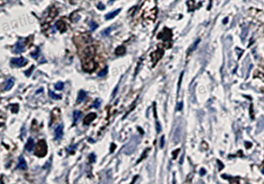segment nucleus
I'll list each match as a JSON object with an SVG mask.
<instances>
[{
	"mask_svg": "<svg viewBox=\"0 0 264 184\" xmlns=\"http://www.w3.org/2000/svg\"><path fill=\"white\" fill-rule=\"evenodd\" d=\"M47 145L46 141L44 140L39 141L36 146L35 155H37L38 157H43L47 155Z\"/></svg>",
	"mask_w": 264,
	"mask_h": 184,
	"instance_id": "f257e3e1",
	"label": "nucleus"
},
{
	"mask_svg": "<svg viewBox=\"0 0 264 184\" xmlns=\"http://www.w3.org/2000/svg\"><path fill=\"white\" fill-rule=\"evenodd\" d=\"M82 68L83 69L87 72H91L95 70L96 68V64L94 62L92 59L90 57H86L85 60H83V63H82Z\"/></svg>",
	"mask_w": 264,
	"mask_h": 184,
	"instance_id": "f03ea898",
	"label": "nucleus"
},
{
	"mask_svg": "<svg viewBox=\"0 0 264 184\" xmlns=\"http://www.w3.org/2000/svg\"><path fill=\"white\" fill-rule=\"evenodd\" d=\"M24 50H25V41L23 39H20L14 46L13 52L14 54H19L23 53Z\"/></svg>",
	"mask_w": 264,
	"mask_h": 184,
	"instance_id": "7ed1b4c3",
	"label": "nucleus"
},
{
	"mask_svg": "<svg viewBox=\"0 0 264 184\" xmlns=\"http://www.w3.org/2000/svg\"><path fill=\"white\" fill-rule=\"evenodd\" d=\"M10 63H11V65L15 66L16 68H22L27 64V60L23 56L19 57V58H13L10 61Z\"/></svg>",
	"mask_w": 264,
	"mask_h": 184,
	"instance_id": "20e7f679",
	"label": "nucleus"
},
{
	"mask_svg": "<svg viewBox=\"0 0 264 184\" xmlns=\"http://www.w3.org/2000/svg\"><path fill=\"white\" fill-rule=\"evenodd\" d=\"M63 128L64 125L62 124H60L58 125L55 128V131H54V139L58 141L61 138L63 137Z\"/></svg>",
	"mask_w": 264,
	"mask_h": 184,
	"instance_id": "39448f33",
	"label": "nucleus"
},
{
	"mask_svg": "<svg viewBox=\"0 0 264 184\" xmlns=\"http://www.w3.org/2000/svg\"><path fill=\"white\" fill-rule=\"evenodd\" d=\"M139 141H140V139H139V138H138L137 136H136V137L135 136V140H134V142H133V144L132 143L133 141H132V140H131V142H129V145H128V146H130L131 147L126 148L125 153H126V154H131V153H133V151H134V149H135V148L136 147V146H137V144Z\"/></svg>",
	"mask_w": 264,
	"mask_h": 184,
	"instance_id": "423d86ee",
	"label": "nucleus"
},
{
	"mask_svg": "<svg viewBox=\"0 0 264 184\" xmlns=\"http://www.w3.org/2000/svg\"><path fill=\"white\" fill-rule=\"evenodd\" d=\"M96 118H97V115H96L95 113L93 112L90 113V114H88V115L85 118V119H84V124L88 125L91 123Z\"/></svg>",
	"mask_w": 264,
	"mask_h": 184,
	"instance_id": "0eeeda50",
	"label": "nucleus"
},
{
	"mask_svg": "<svg viewBox=\"0 0 264 184\" xmlns=\"http://www.w3.org/2000/svg\"><path fill=\"white\" fill-rule=\"evenodd\" d=\"M34 146H35V143H34V139L31 137L29 138L28 140H27V144H26V146H25L26 150H27V152L30 153V152H32V151L34 150Z\"/></svg>",
	"mask_w": 264,
	"mask_h": 184,
	"instance_id": "6e6552de",
	"label": "nucleus"
},
{
	"mask_svg": "<svg viewBox=\"0 0 264 184\" xmlns=\"http://www.w3.org/2000/svg\"><path fill=\"white\" fill-rule=\"evenodd\" d=\"M13 85H14V79L13 78L8 79V80L4 83L3 91H9L12 88H13Z\"/></svg>",
	"mask_w": 264,
	"mask_h": 184,
	"instance_id": "1a4fd4ad",
	"label": "nucleus"
},
{
	"mask_svg": "<svg viewBox=\"0 0 264 184\" xmlns=\"http://www.w3.org/2000/svg\"><path fill=\"white\" fill-rule=\"evenodd\" d=\"M56 26L57 28V29H59L61 33H64V32L66 31V29H67V27H66V24L64 23V22L62 20H58L56 23Z\"/></svg>",
	"mask_w": 264,
	"mask_h": 184,
	"instance_id": "9d476101",
	"label": "nucleus"
},
{
	"mask_svg": "<svg viewBox=\"0 0 264 184\" xmlns=\"http://www.w3.org/2000/svg\"><path fill=\"white\" fill-rule=\"evenodd\" d=\"M17 168L21 169H23V170H26V169H27V162H26L25 160L23 159V156H20V159H19V164H18V166H17Z\"/></svg>",
	"mask_w": 264,
	"mask_h": 184,
	"instance_id": "9b49d317",
	"label": "nucleus"
},
{
	"mask_svg": "<svg viewBox=\"0 0 264 184\" xmlns=\"http://www.w3.org/2000/svg\"><path fill=\"white\" fill-rule=\"evenodd\" d=\"M86 96H87V92L85 91L84 90H81L78 93L77 98V103H81L82 101L85 99Z\"/></svg>",
	"mask_w": 264,
	"mask_h": 184,
	"instance_id": "f8f14e48",
	"label": "nucleus"
},
{
	"mask_svg": "<svg viewBox=\"0 0 264 184\" xmlns=\"http://www.w3.org/2000/svg\"><path fill=\"white\" fill-rule=\"evenodd\" d=\"M120 12H121V9H116L115 11L112 12V13H108L105 16V19L107 20H112V19H113L114 17H115V16H117Z\"/></svg>",
	"mask_w": 264,
	"mask_h": 184,
	"instance_id": "ddd939ff",
	"label": "nucleus"
},
{
	"mask_svg": "<svg viewBox=\"0 0 264 184\" xmlns=\"http://www.w3.org/2000/svg\"><path fill=\"white\" fill-rule=\"evenodd\" d=\"M126 53V48L123 46H120L115 49V54L118 56H122Z\"/></svg>",
	"mask_w": 264,
	"mask_h": 184,
	"instance_id": "4468645a",
	"label": "nucleus"
},
{
	"mask_svg": "<svg viewBox=\"0 0 264 184\" xmlns=\"http://www.w3.org/2000/svg\"><path fill=\"white\" fill-rule=\"evenodd\" d=\"M81 117V112L80 111H75L73 114V118H74V123H77L80 118Z\"/></svg>",
	"mask_w": 264,
	"mask_h": 184,
	"instance_id": "2eb2a0df",
	"label": "nucleus"
},
{
	"mask_svg": "<svg viewBox=\"0 0 264 184\" xmlns=\"http://www.w3.org/2000/svg\"><path fill=\"white\" fill-rule=\"evenodd\" d=\"M49 96H50L52 99H54V100H60V99H61V98H62L61 95H58V94H55V93H54V92L51 91H49Z\"/></svg>",
	"mask_w": 264,
	"mask_h": 184,
	"instance_id": "dca6fc26",
	"label": "nucleus"
},
{
	"mask_svg": "<svg viewBox=\"0 0 264 184\" xmlns=\"http://www.w3.org/2000/svg\"><path fill=\"white\" fill-rule=\"evenodd\" d=\"M112 29H113L112 27H108V28H107V29H104V30H102V35L103 36H108V35L110 34L111 31L112 30Z\"/></svg>",
	"mask_w": 264,
	"mask_h": 184,
	"instance_id": "f3484780",
	"label": "nucleus"
},
{
	"mask_svg": "<svg viewBox=\"0 0 264 184\" xmlns=\"http://www.w3.org/2000/svg\"><path fill=\"white\" fill-rule=\"evenodd\" d=\"M40 54H41V50H40L39 48H36V50H34V51H33L30 53V55H31V56H33L34 59L37 58V56H38Z\"/></svg>",
	"mask_w": 264,
	"mask_h": 184,
	"instance_id": "a211bd4d",
	"label": "nucleus"
},
{
	"mask_svg": "<svg viewBox=\"0 0 264 184\" xmlns=\"http://www.w3.org/2000/svg\"><path fill=\"white\" fill-rule=\"evenodd\" d=\"M54 88H55V89H57V90H58V91L63 90L64 83L63 82H61V81H60V82H57V83L54 85Z\"/></svg>",
	"mask_w": 264,
	"mask_h": 184,
	"instance_id": "6ab92c4d",
	"label": "nucleus"
},
{
	"mask_svg": "<svg viewBox=\"0 0 264 184\" xmlns=\"http://www.w3.org/2000/svg\"><path fill=\"white\" fill-rule=\"evenodd\" d=\"M89 26H90L91 30V31H94V30L97 29L98 26L97 23H95V22H94V21H91L90 23H89Z\"/></svg>",
	"mask_w": 264,
	"mask_h": 184,
	"instance_id": "aec40b11",
	"label": "nucleus"
},
{
	"mask_svg": "<svg viewBox=\"0 0 264 184\" xmlns=\"http://www.w3.org/2000/svg\"><path fill=\"white\" fill-rule=\"evenodd\" d=\"M101 102H102V101H101L100 99H96V100L95 101V102L93 103L92 107H94L95 108L98 109V108L100 107V105H101Z\"/></svg>",
	"mask_w": 264,
	"mask_h": 184,
	"instance_id": "412c9836",
	"label": "nucleus"
},
{
	"mask_svg": "<svg viewBox=\"0 0 264 184\" xmlns=\"http://www.w3.org/2000/svg\"><path fill=\"white\" fill-rule=\"evenodd\" d=\"M107 72H108V68L106 67V68H105V69L102 70H101V71H100L99 73L98 74V77H104V76H105V74H107Z\"/></svg>",
	"mask_w": 264,
	"mask_h": 184,
	"instance_id": "4be33fe9",
	"label": "nucleus"
},
{
	"mask_svg": "<svg viewBox=\"0 0 264 184\" xmlns=\"http://www.w3.org/2000/svg\"><path fill=\"white\" fill-rule=\"evenodd\" d=\"M34 66H32L31 68H29V69H28V70H26V71H25V74H26V75H27V77H29V76H30V74H32V72H33V70H34Z\"/></svg>",
	"mask_w": 264,
	"mask_h": 184,
	"instance_id": "5701e85b",
	"label": "nucleus"
},
{
	"mask_svg": "<svg viewBox=\"0 0 264 184\" xmlns=\"http://www.w3.org/2000/svg\"><path fill=\"white\" fill-rule=\"evenodd\" d=\"M156 131H157V132L160 133V132H161V129H162V128H161V125H160V124L159 123L158 121H156Z\"/></svg>",
	"mask_w": 264,
	"mask_h": 184,
	"instance_id": "b1692460",
	"label": "nucleus"
},
{
	"mask_svg": "<svg viewBox=\"0 0 264 184\" xmlns=\"http://www.w3.org/2000/svg\"><path fill=\"white\" fill-rule=\"evenodd\" d=\"M164 136H162L161 137V139H160V148H163V146H164Z\"/></svg>",
	"mask_w": 264,
	"mask_h": 184,
	"instance_id": "393cba45",
	"label": "nucleus"
},
{
	"mask_svg": "<svg viewBox=\"0 0 264 184\" xmlns=\"http://www.w3.org/2000/svg\"><path fill=\"white\" fill-rule=\"evenodd\" d=\"M117 90H118V86H116V88H115V91H113V94H112V98H115V94H116V91H117Z\"/></svg>",
	"mask_w": 264,
	"mask_h": 184,
	"instance_id": "a878e982",
	"label": "nucleus"
},
{
	"mask_svg": "<svg viewBox=\"0 0 264 184\" xmlns=\"http://www.w3.org/2000/svg\"><path fill=\"white\" fill-rule=\"evenodd\" d=\"M182 107H183V103H182V102H181V103L179 104L178 108H177V110L181 111V109H182Z\"/></svg>",
	"mask_w": 264,
	"mask_h": 184,
	"instance_id": "bb28decb",
	"label": "nucleus"
},
{
	"mask_svg": "<svg viewBox=\"0 0 264 184\" xmlns=\"http://www.w3.org/2000/svg\"><path fill=\"white\" fill-rule=\"evenodd\" d=\"M263 173H264V168H263Z\"/></svg>",
	"mask_w": 264,
	"mask_h": 184,
	"instance_id": "cd10ccee",
	"label": "nucleus"
}]
</instances>
